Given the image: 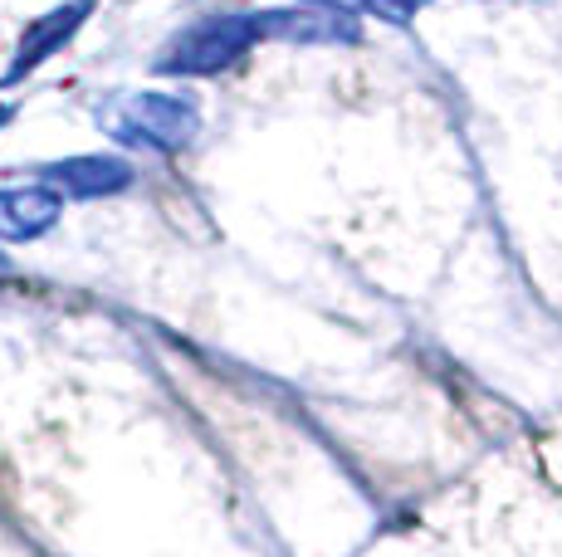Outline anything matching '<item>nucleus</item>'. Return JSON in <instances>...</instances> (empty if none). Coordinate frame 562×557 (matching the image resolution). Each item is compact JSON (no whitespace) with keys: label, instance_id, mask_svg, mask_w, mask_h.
Segmentation results:
<instances>
[{"label":"nucleus","instance_id":"4","mask_svg":"<svg viewBox=\"0 0 562 557\" xmlns=\"http://www.w3.org/2000/svg\"><path fill=\"white\" fill-rule=\"evenodd\" d=\"M93 10V0H69L64 10H54V15H45V20H35V25L25 30V39H20V49H15V64L5 69V79L0 83H15V79H25L30 69H35L45 55H54V49L64 45V39L79 30V20Z\"/></svg>","mask_w":562,"mask_h":557},{"label":"nucleus","instance_id":"6","mask_svg":"<svg viewBox=\"0 0 562 557\" xmlns=\"http://www.w3.org/2000/svg\"><path fill=\"white\" fill-rule=\"evenodd\" d=\"M318 5H328V10H362V15H382V20H392V25H406V20L416 15L420 0H318Z\"/></svg>","mask_w":562,"mask_h":557},{"label":"nucleus","instance_id":"3","mask_svg":"<svg viewBox=\"0 0 562 557\" xmlns=\"http://www.w3.org/2000/svg\"><path fill=\"white\" fill-rule=\"evenodd\" d=\"M59 220V191L54 186H15L0 191V240H35Z\"/></svg>","mask_w":562,"mask_h":557},{"label":"nucleus","instance_id":"8","mask_svg":"<svg viewBox=\"0 0 562 557\" xmlns=\"http://www.w3.org/2000/svg\"><path fill=\"white\" fill-rule=\"evenodd\" d=\"M5 117H10V113H5V109H0V123H5Z\"/></svg>","mask_w":562,"mask_h":557},{"label":"nucleus","instance_id":"1","mask_svg":"<svg viewBox=\"0 0 562 557\" xmlns=\"http://www.w3.org/2000/svg\"><path fill=\"white\" fill-rule=\"evenodd\" d=\"M328 15H289V10H265V15H221L201 20V25L181 30L167 49L157 55L161 73H211L225 69L231 59H240L255 39L265 35H313L308 25H318Z\"/></svg>","mask_w":562,"mask_h":557},{"label":"nucleus","instance_id":"5","mask_svg":"<svg viewBox=\"0 0 562 557\" xmlns=\"http://www.w3.org/2000/svg\"><path fill=\"white\" fill-rule=\"evenodd\" d=\"M45 181H54L69 196H108V191H123L133 181V167L117 157H69V162L45 167Z\"/></svg>","mask_w":562,"mask_h":557},{"label":"nucleus","instance_id":"2","mask_svg":"<svg viewBox=\"0 0 562 557\" xmlns=\"http://www.w3.org/2000/svg\"><path fill=\"white\" fill-rule=\"evenodd\" d=\"M99 127L127 147H161L167 152L196 133V109L187 99H167V93H123L99 109Z\"/></svg>","mask_w":562,"mask_h":557},{"label":"nucleus","instance_id":"7","mask_svg":"<svg viewBox=\"0 0 562 557\" xmlns=\"http://www.w3.org/2000/svg\"><path fill=\"white\" fill-rule=\"evenodd\" d=\"M5 274H10V264H5V260H0V278H5Z\"/></svg>","mask_w":562,"mask_h":557}]
</instances>
